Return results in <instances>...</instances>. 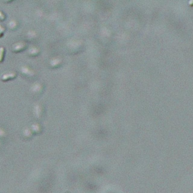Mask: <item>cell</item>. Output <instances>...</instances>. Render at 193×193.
I'll return each mask as SVG.
<instances>
[{"instance_id": "cell-2", "label": "cell", "mask_w": 193, "mask_h": 193, "mask_svg": "<svg viewBox=\"0 0 193 193\" xmlns=\"http://www.w3.org/2000/svg\"><path fill=\"white\" fill-rule=\"evenodd\" d=\"M44 88H45V85L43 82L37 81V82H34L33 85L30 87L29 89V93L30 96L33 97V98H37L39 96L42 95V93L44 92Z\"/></svg>"}, {"instance_id": "cell-6", "label": "cell", "mask_w": 193, "mask_h": 193, "mask_svg": "<svg viewBox=\"0 0 193 193\" xmlns=\"http://www.w3.org/2000/svg\"><path fill=\"white\" fill-rule=\"evenodd\" d=\"M39 35L34 29H30V30L27 31L24 34V39H25L26 42H36L39 39Z\"/></svg>"}, {"instance_id": "cell-9", "label": "cell", "mask_w": 193, "mask_h": 193, "mask_svg": "<svg viewBox=\"0 0 193 193\" xmlns=\"http://www.w3.org/2000/svg\"><path fill=\"white\" fill-rule=\"evenodd\" d=\"M29 128H30L31 131H33V133H35V134H39L43 131V126L39 121H34L33 123L31 124Z\"/></svg>"}, {"instance_id": "cell-11", "label": "cell", "mask_w": 193, "mask_h": 193, "mask_svg": "<svg viewBox=\"0 0 193 193\" xmlns=\"http://www.w3.org/2000/svg\"><path fill=\"white\" fill-rule=\"evenodd\" d=\"M20 27V23L17 19H11L6 24V28L11 31L17 30Z\"/></svg>"}, {"instance_id": "cell-7", "label": "cell", "mask_w": 193, "mask_h": 193, "mask_svg": "<svg viewBox=\"0 0 193 193\" xmlns=\"http://www.w3.org/2000/svg\"><path fill=\"white\" fill-rule=\"evenodd\" d=\"M17 72L13 70H10V71H7V72H2L0 75V79L2 82H8L9 80H13L17 77Z\"/></svg>"}, {"instance_id": "cell-8", "label": "cell", "mask_w": 193, "mask_h": 193, "mask_svg": "<svg viewBox=\"0 0 193 193\" xmlns=\"http://www.w3.org/2000/svg\"><path fill=\"white\" fill-rule=\"evenodd\" d=\"M63 59L60 57H54L48 61V66L51 69H57L63 65Z\"/></svg>"}, {"instance_id": "cell-3", "label": "cell", "mask_w": 193, "mask_h": 193, "mask_svg": "<svg viewBox=\"0 0 193 193\" xmlns=\"http://www.w3.org/2000/svg\"><path fill=\"white\" fill-rule=\"evenodd\" d=\"M32 113H33V116L34 117V118H36V120H41L42 118H44L46 110H45L44 105L41 103H39L33 106L32 109Z\"/></svg>"}, {"instance_id": "cell-15", "label": "cell", "mask_w": 193, "mask_h": 193, "mask_svg": "<svg viewBox=\"0 0 193 193\" xmlns=\"http://www.w3.org/2000/svg\"><path fill=\"white\" fill-rule=\"evenodd\" d=\"M6 135H7V133L5 131V129L3 128H0V137H2Z\"/></svg>"}, {"instance_id": "cell-17", "label": "cell", "mask_w": 193, "mask_h": 193, "mask_svg": "<svg viewBox=\"0 0 193 193\" xmlns=\"http://www.w3.org/2000/svg\"><path fill=\"white\" fill-rule=\"evenodd\" d=\"M188 4H189V6L192 7V6H193V0H190V1H189Z\"/></svg>"}, {"instance_id": "cell-18", "label": "cell", "mask_w": 193, "mask_h": 193, "mask_svg": "<svg viewBox=\"0 0 193 193\" xmlns=\"http://www.w3.org/2000/svg\"><path fill=\"white\" fill-rule=\"evenodd\" d=\"M3 34H4L3 32H0V37H2V36H3Z\"/></svg>"}, {"instance_id": "cell-16", "label": "cell", "mask_w": 193, "mask_h": 193, "mask_svg": "<svg viewBox=\"0 0 193 193\" xmlns=\"http://www.w3.org/2000/svg\"><path fill=\"white\" fill-rule=\"evenodd\" d=\"M5 28L2 25H1V24H0V32H5Z\"/></svg>"}, {"instance_id": "cell-14", "label": "cell", "mask_w": 193, "mask_h": 193, "mask_svg": "<svg viewBox=\"0 0 193 193\" xmlns=\"http://www.w3.org/2000/svg\"><path fill=\"white\" fill-rule=\"evenodd\" d=\"M6 18V14L3 11L0 10V21H3Z\"/></svg>"}, {"instance_id": "cell-12", "label": "cell", "mask_w": 193, "mask_h": 193, "mask_svg": "<svg viewBox=\"0 0 193 193\" xmlns=\"http://www.w3.org/2000/svg\"><path fill=\"white\" fill-rule=\"evenodd\" d=\"M21 134H22L23 137L24 138H31L32 136L33 135V131H31L30 128H28V127H25L22 129V131H21Z\"/></svg>"}, {"instance_id": "cell-4", "label": "cell", "mask_w": 193, "mask_h": 193, "mask_svg": "<svg viewBox=\"0 0 193 193\" xmlns=\"http://www.w3.org/2000/svg\"><path fill=\"white\" fill-rule=\"evenodd\" d=\"M27 48V42L26 41H19L11 45V51L13 53H19Z\"/></svg>"}, {"instance_id": "cell-13", "label": "cell", "mask_w": 193, "mask_h": 193, "mask_svg": "<svg viewBox=\"0 0 193 193\" xmlns=\"http://www.w3.org/2000/svg\"><path fill=\"white\" fill-rule=\"evenodd\" d=\"M5 48L4 46H0V63H2L5 59Z\"/></svg>"}, {"instance_id": "cell-1", "label": "cell", "mask_w": 193, "mask_h": 193, "mask_svg": "<svg viewBox=\"0 0 193 193\" xmlns=\"http://www.w3.org/2000/svg\"><path fill=\"white\" fill-rule=\"evenodd\" d=\"M18 72H20L21 76L25 79H35L37 76V72L33 70L30 66L27 64H22L18 67Z\"/></svg>"}, {"instance_id": "cell-10", "label": "cell", "mask_w": 193, "mask_h": 193, "mask_svg": "<svg viewBox=\"0 0 193 193\" xmlns=\"http://www.w3.org/2000/svg\"><path fill=\"white\" fill-rule=\"evenodd\" d=\"M41 52V49L39 47L36 46V45H32L27 49V55L31 57H37Z\"/></svg>"}, {"instance_id": "cell-5", "label": "cell", "mask_w": 193, "mask_h": 193, "mask_svg": "<svg viewBox=\"0 0 193 193\" xmlns=\"http://www.w3.org/2000/svg\"><path fill=\"white\" fill-rule=\"evenodd\" d=\"M82 44H83V43L82 42H77L76 40L73 42H70L68 44L69 52L72 54L79 53V52L82 51Z\"/></svg>"}]
</instances>
